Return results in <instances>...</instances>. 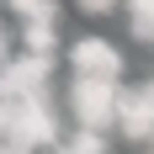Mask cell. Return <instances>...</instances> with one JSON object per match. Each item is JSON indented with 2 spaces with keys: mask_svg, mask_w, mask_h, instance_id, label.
I'll use <instances>...</instances> for the list:
<instances>
[{
  "mask_svg": "<svg viewBox=\"0 0 154 154\" xmlns=\"http://www.w3.org/2000/svg\"><path fill=\"white\" fill-rule=\"evenodd\" d=\"M64 106H69V122H75V128H91V133H117L122 85H117V80L75 75V80H69V91H64Z\"/></svg>",
  "mask_w": 154,
  "mask_h": 154,
  "instance_id": "cell-1",
  "label": "cell"
},
{
  "mask_svg": "<svg viewBox=\"0 0 154 154\" xmlns=\"http://www.w3.org/2000/svg\"><path fill=\"white\" fill-rule=\"evenodd\" d=\"M5 138L27 143V149H59L64 138V117L53 96H27V101H11V128Z\"/></svg>",
  "mask_w": 154,
  "mask_h": 154,
  "instance_id": "cell-2",
  "label": "cell"
},
{
  "mask_svg": "<svg viewBox=\"0 0 154 154\" xmlns=\"http://www.w3.org/2000/svg\"><path fill=\"white\" fill-rule=\"evenodd\" d=\"M48 85H53V59H37V53H16V59L0 69V96H5V101L48 96Z\"/></svg>",
  "mask_w": 154,
  "mask_h": 154,
  "instance_id": "cell-3",
  "label": "cell"
},
{
  "mask_svg": "<svg viewBox=\"0 0 154 154\" xmlns=\"http://www.w3.org/2000/svg\"><path fill=\"white\" fill-rule=\"evenodd\" d=\"M69 69L91 80H122V48L112 37H75L69 43Z\"/></svg>",
  "mask_w": 154,
  "mask_h": 154,
  "instance_id": "cell-4",
  "label": "cell"
},
{
  "mask_svg": "<svg viewBox=\"0 0 154 154\" xmlns=\"http://www.w3.org/2000/svg\"><path fill=\"white\" fill-rule=\"evenodd\" d=\"M117 138L138 143V149L154 138V96L143 91V85L122 91V112H117Z\"/></svg>",
  "mask_w": 154,
  "mask_h": 154,
  "instance_id": "cell-5",
  "label": "cell"
},
{
  "mask_svg": "<svg viewBox=\"0 0 154 154\" xmlns=\"http://www.w3.org/2000/svg\"><path fill=\"white\" fill-rule=\"evenodd\" d=\"M53 48H59V21H21V53L53 59Z\"/></svg>",
  "mask_w": 154,
  "mask_h": 154,
  "instance_id": "cell-6",
  "label": "cell"
},
{
  "mask_svg": "<svg viewBox=\"0 0 154 154\" xmlns=\"http://www.w3.org/2000/svg\"><path fill=\"white\" fill-rule=\"evenodd\" d=\"M53 154H112V138H106V133H91V128H75V133L59 138Z\"/></svg>",
  "mask_w": 154,
  "mask_h": 154,
  "instance_id": "cell-7",
  "label": "cell"
},
{
  "mask_svg": "<svg viewBox=\"0 0 154 154\" xmlns=\"http://www.w3.org/2000/svg\"><path fill=\"white\" fill-rule=\"evenodd\" d=\"M5 11L16 21H59V5L53 0H5Z\"/></svg>",
  "mask_w": 154,
  "mask_h": 154,
  "instance_id": "cell-8",
  "label": "cell"
},
{
  "mask_svg": "<svg viewBox=\"0 0 154 154\" xmlns=\"http://www.w3.org/2000/svg\"><path fill=\"white\" fill-rule=\"evenodd\" d=\"M133 37L138 43H154V11H133Z\"/></svg>",
  "mask_w": 154,
  "mask_h": 154,
  "instance_id": "cell-9",
  "label": "cell"
},
{
  "mask_svg": "<svg viewBox=\"0 0 154 154\" xmlns=\"http://www.w3.org/2000/svg\"><path fill=\"white\" fill-rule=\"evenodd\" d=\"M75 5H80L85 16H106L112 5H122V0H75Z\"/></svg>",
  "mask_w": 154,
  "mask_h": 154,
  "instance_id": "cell-10",
  "label": "cell"
},
{
  "mask_svg": "<svg viewBox=\"0 0 154 154\" xmlns=\"http://www.w3.org/2000/svg\"><path fill=\"white\" fill-rule=\"evenodd\" d=\"M11 59H16V53H11V32L0 27V69H5V64H11Z\"/></svg>",
  "mask_w": 154,
  "mask_h": 154,
  "instance_id": "cell-11",
  "label": "cell"
},
{
  "mask_svg": "<svg viewBox=\"0 0 154 154\" xmlns=\"http://www.w3.org/2000/svg\"><path fill=\"white\" fill-rule=\"evenodd\" d=\"M0 154H37V149H27V143H16V138H0Z\"/></svg>",
  "mask_w": 154,
  "mask_h": 154,
  "instance_id": "cell-12",
  "label": "cell"
},
{
  "mask_svg": "<svg viewBox=\"0 0 154 154\" xmlns=\"http://www.w3.org/2000/svg\"><path fill=\"white\" fill-rule=\"evenodd\" d=\"M128 5H133V11H154V0H128Z\"/></svg>",
  "mask_w": 154,
  "mask_h": 154,
  "instance_id": "cell-13",
  "label": "cell"
},
{
  "mask_svg": "<svg viewBox=\"0 0 154 154\" xmlns=\"http://www.w3.org/2000/svg\"><path fill=\"white\" fill-rule=\"evenodd\" d=\"M143 91H149V96H154V75H149V80H143Z\"/></svg>",
  "mask_w": 154,
  "mask_h": 154,
  "instance_id": "cell-14",
  "label": "cell"
}]
</instances>
